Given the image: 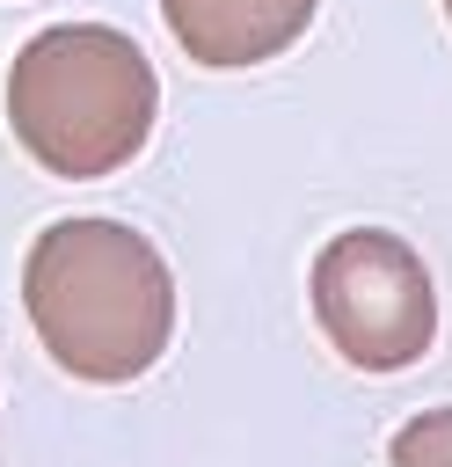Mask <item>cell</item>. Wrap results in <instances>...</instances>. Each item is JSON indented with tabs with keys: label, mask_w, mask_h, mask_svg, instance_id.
Returning <instances> with one entry per match:
<instances>
[{
	"label": "cell",
	"mask_w": 452,
	"mask_h": 467,
	"mask_svg": "<svg viewBox=\"0 0 452 467\" xmlns=\"http://www.w3.org/2000/svg\"><path fill=\"white\" fill-rule=\"evenodd\" d=\"M22 306L51 365L87 387L153 372L175 336V277L124 219H51L29 241Z\"/></svg>",
	"instance_id": "6da1fadb"
},
{
	"label": "cell",
	"mask_w": 452,
	"mask_h": 467,
	"mask_svg": "<svg viewBox=\"0 0 452 467\" xmlns=\"http://www.w3.org/2000/svg\"><path fill=\"white\" fill-rule=\"evenodd\" d=\"M153 58L109 22H51L7 66V124L58 182L117 175L153 139Z\"/></svg>",
	"instance_id": "7a4b0ae2"
},
{
	"label": "cell",
	"mask_w": 452,
	"mask_h": 467,
	"mask_svg": "<svg viewBox=\"0 0 452 467\" xmlns=\"http://www.w3.org/2000/svg\"><path fill=\"white\" fill-rule=\"evenodd\" d=\"M313 321L357 372H408L437 343V285L386 226H343L313 255Z\"/></svg>",
	"instance_id": "3957f363"
},
{
	"label": "cell",
	"mask_w": 452,
	"mask_h": 467,
	"mask_svg": "<svg viewBox=\"0 0 452 467\" xmlns=\"http://www.w3.org/2000/svg\"><path fill=\"white\" fill-rule=\"evenodd\" d=\"M160 15L197 66L233 73V66H262L292 51L313 29L321 0H160Z\"/></svg>",
	"instance_id": "277c9868"
},
{
	"label": "cell",
	"mask_w": 452,
	"mask_h": 467,
	"mask_svg": "<svg viewBox=\"0 0 452 467\" xmlns=\"http://www.w3.org/2000/svg\"><path fill=\"white\" fill-rule=\"evenodd\" d=\"M386 460H394V467H452V409H423V416H408V423L394 431Z\"/></svg>",
	"instance_id": "5b68a950"
},
{
	"label": "cell",
	"mask_w": 452,
	"mask_h": 467,
	"mask_svg": "<svg viewBox=\"0 0 452 467\" xmlns=\"http://www.w3.org/2000/svg\"><path fill=\"white\" fill-rule=\"evenodd\" d=\"M445 22H452V0H445Z\"/></svg>",
	"instance_id": "8992f818"
}]
</instances>
